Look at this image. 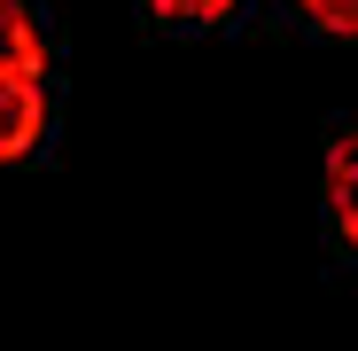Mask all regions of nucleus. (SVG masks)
<instances>
[{
	"label": "nucleus",
	"instance_id": "nucleus-3",
	"mask_svg": "<svg viewBox=\"0 0 358 351\" xmlns=\"http://www.w3.org/2000/svg\"><path fill=\"white\" fill-rule=\"evenodd\" d=\"M0 78H39V32L16 0H0Z\"/></svg>",
	"mask_w": 358,
	"mask_h": 351
},
{
	"label": "nucleus",
	"instance_id": "nucleus-4",
	"mask_svg": "<svg viewBox=\"0 0 358 351\" xmlns=\"http://www.w3.org/2000/svg\"><path fill=\"white\" fill-rule=\"evenodd\" d=\"M148 8H156V16H171V24H218L234 0H148Z\"/></svg>",
	"mask_w": 358,
	"mask_h": 351
},
{
	"label": "nucleus",
	"instance_id": "nucleus-5",
	"mask_svg": "<svg viewBox=\"0 0 358 351\" xmlns=\"http://www.w3.org/2000/svg\"><path fill=\"white\" fill-rule=\"evenodd\" d=\"M320 32H358V0H296Z\"/></svg>",
	"mask_w": 358,
	"mask_h": 351
},
{
	"label": "nucleus",
	"instance_id": "nucleus-2",
	"mask_svg": "<svg viewBox=\"0 0 358 351\" xmlns=\"http://www.w3.org/2000/svg\"><path fill=\"white\" fill-rule=\"evenodd\" d=\"M327 211L343 226V242H358V125L327 141Z\"/></svg>",
	"mask_w": 358,
	"mask_h": 351
},
{
	"label": "nucleus",
	"instance_id": "nucleus-1",
	"mask_svg": "<svg viewBox=\"0 0 358 351\" xmlns=\"http://www.w3.org/2000/svg\"><path fill=\"white\" fill-rule=\"evenodd\" d=\"M39 133H47L39 78H0V164H8V156H24Z\"/></svg>",
	"mask_w": 358,
	"mask_h": 351
}]
</instances>
